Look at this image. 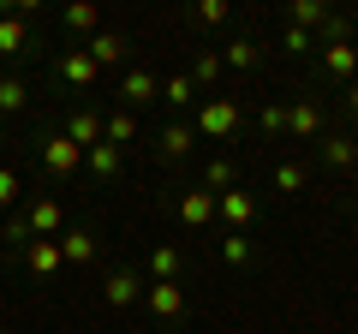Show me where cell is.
<instances>
[{
    "label": "cell",
    "mask_w": 358,
    "mask_h": 334,
    "mask_svg": "<svg viewBox=\"0 0 358 334\" xmlns=\"http://www.w3.org/2000/svg\"><path fill=\"white\" fill-rule=\"evenodd\" d=\"M233 126H239V102L233 96H209L203 108H197V138H233Z\"/></svg>",
    "instance_id": "6da1fadb"
},
{
    "label": "cell",
    "mask_w": 358,
    "mask_h": 334,
    "mask_svg": "<svg viewBox=\"0 0 358 334\" xmlns=\"http://www.w3.org/2000/svg\"><path fill=\"white\" fill-rule=\"evenodd\" d=\"M78 161H84V150H78V143L66 138V131L42 143V167H48V173H78Z\"/></svg>",
    "instance_id": "7a4b0ae2"
},
{
    "label": "cell",
    "mask_w": 358,
    "mask_h": 334,
    "mask_svg": "<svg viewBox=\"0 0 358 334\" xmlns=\"http://www.w3.org/2000/svg\"><path fill=\"white\" fill-rule=\"evenodd\" d=\"M215 209L227 215V227H233V233H245V227L257 221V197H251V191H221V197H215Z\"/></svg>",
    "instance_id": "3957f363"
},
{
    "label": "cell",
    "mask_w": 358,
    "mask_h": 334,
    "mask_svg": "<svg viewBox=\"0 0 358 334\" xmlns=\"http://www.w3.org/2000/svg\"><path fill=\"white\" fill-rule=\"evenodd\" d=\"M143 305H150L155 317H179V310H185V293H179V281H150L143 286Z\"/></svg>",
    "instance_id": "277c9868"
},
{
    "label": "cell",
    "mask_w": 358,
    "mask_h": 334,
    "mask_svg": "<svg viewBox=\"0 0 358 334\" xmlns=\"http://www.w3.org/2000/svg\"><path fill=\"white\" fill-rule=\"evenodd\" d=\"M287 131H293L299 143L317 138V131H322V102H310V96H305V102H293V108H287Z\"/></svg>",
    "instance_id": "5b68a950"
},
{
    "label": "cell",
    "mask_w": 358,
    "mask_h": 334,
    "mask_svg": "<svg viewBox=\"0 0 358 334\" xmlns=\"http://www.w3.org/2000/svg\"><path fill=\"white\" fill-rule=\"evenodd\" d=\"M54 72H60L66 84H78V90H90V84H96V72H102V66L90 60L84 48H72V54H60V66H54Z\"/></svg>",
    "instance_id": "8992f818"
},
{
    "label": "cell",
    "mask_w": 358,
    "mask_h": 334,
    "mask_svg": "<svg viewBox=\"0 0 358 334\" xmlns=\"http://www.w3.org/2000/svg\"><path fill=\"white\" fill-rule=\"evenodd\" d=\"M120 96H126V108H143V102H155V72H143V66H131L126 78H120Z\"/></svg>",
    "instance_id": "52a82bcc"
},
{
    "label": "cell",
    "mask_w": 358,
    "mask_h": 334,
    "mask_svg": "<svg viewBox=\"0 0 358 334\" xmlns=\"http://www.w3.org/2000/svg\"><path fill=\"white\" fill-rule=\"evenodd\" d=\"M24 263H30V275H60V239H30L24 245Z\"/></svg>",
    "instance_id": "ba28073f"
},
{
    "label": "cell",
    "mask_w": 358,
    "mask_h": 334,
    "mask_svg": "<svg viewBox=\"0 0 358 334\" xmlns=\"http://www.w3.org/2000/svg\"><path fill=\"white\" fill-rule=\"evenodd\" d=\"M329 6H317V0H293V6H287V30H305V36H310V30H322V24H329Z\"/></svg>",
    "instance_id": "9c48e42d"
},
{
    "label": "cell",
    "mask_w": 358,
    "mask_h": 334,
    "mask_svg": "<svg viewBox=\"0 0 358 334\" xmlns=\"http://www.w3.org/2000/svg\"><path fill=\"white\" fill-rule=\"evenodd\" d=\"M84 54H90L96 66H120V60H126V36H120V30H96Z\"/></svg>",
    "instance_id": "30bf717a"
},
{
    "label": "cell",
    "mask_w": 358,
    "mask_h": 334,
    "mask_svg": "<svg viewBox=\"0 0 358 334\" xmlns=\"http://www.w3.org/2000/svg\"><path fill=\"white\" fill-rule=\"evenodd\" d=\"M66 138H72L78 150H96V143H102V114L78 108V114H72V126H66Z\"/></svg>",
    "instance_id": "8fae6325"
},
{
    "label": "cell",
    "mask_w": 358,
    "mask_h": 334,
    "mask_svg": "<svg viewBox=\"0 0 358 334\" xmlns=\"http://www.w3.org/2000/svg\"><path fill=\"white\" fill-rule=\"evenodd\" d=\"M30 239H60V203L54 197L30 203Z\"/></svg>",
    "instance_id": "7c38bea8"
},
{
    "label": "cell",
    "mask_w": 358,
    "mask_h": 334,
    "mask_svg": "<svg viewBox=\"0 0 358 334\" xmlns=\"http://www.w3.org/2000/svg\"><path fill=\"white\" fill-rule=\"evenodd\" d=\"M30 48V30H24V13H0V54H24Z\"/></svg>",
    "instance_id": "4fadbf2b"
},
{
    "label": "cell",
    "mask_w": 358,
    "mask_h": 334,
    "mask_svg": "<svg viewBox=\"0 0 358 334\" xmlns=\"http://www.w3.org/2000/svg\"><path fill=\"white\" fill-rule=\"evenodd\" d=\"M209 215H215V191H185L179 197V221L185 227H203Z\"/></svg>",
    "instance_id": "5bb4252c"
},
{
    "label": "cell",
    "mask_w": 358,
    "mask_h": 334,
    "mask_svg": "<svg viewBox=\"0 0 358 334\" xmlns=\"http://www.w3.org/2000/svg\"><path fill=\"white\" fill-rule=\"evenodd\" d=\"M257 60H263V42H251V36H233L227 54H221V66H233V72H251Z\"/></svg>",
    "instance_id": "9a60e30c"
},
{
    "label": "cell",
    "mask_w": 358,
    "mask_h": 334,
    "mask_svg": "<svg viewBox=\"0 0 358 334\" xmlns=\"http://www.w3.org/2000/svg\"><path fill=\"white\" fill-rule=\"evenodd\" d=\"M322 66H329V78H352V72H358V48H352V36H346V42H329Z\"/></svg>",
    "instance_id": "2e32d148"
},
{
    "label": "cell",
    "mask_w": 358,
    "mask_h": 334,
    "mask_svg": "<svg viewBox=\"0 0 358 334\" xmlns=\"http://www.w3.org/2000/svg\"><path fill=\"white\" fill-rule=\"evenodd\" d=\"M322 161L329 167H358V138H322Z\"/></svg>",
    "instance_id": "e0dca14e"
},
{
    "label": "cell",
    "mask_w": 358,
    "mask_h": 334,
    "mask_svg": "<svg viewBox=\"0 0 358 334\" xmlns=\"http://www.w3.org/2000/svg\"><path fill=\"white\" fill-rule=\"evenodd\" d=\"M102 293H108V305H138V298H143V286H138V275H126V269H120V275H108V286H102Z\"/></svg>",
    "instance_id": "ac0fdd59"
},
{
    "label": "cell",
    "mask_w": 358,
    "mask_h": 334,
    "mask_svg": "<svg viewBox=\"0 0 358 334\" xmlns=\"http://www.w3.org/2000/svg\"><path fill=\"white\" fill-rule=\"evenodd\" d=\"M150 275L155 281H179V245H155L150 251Z\"/></svg>",
    "instance_id": "d6986e66"
},
{
    "label": "cell",
    "mask_w": 358,
    "mask_h": 334,
    "mask_svg": "<svg viewBox=\"0 0 358 334\" xmlns=\"http://www.w3.org/2000/svg\"><path fill=\"white\" fill-rule=\"evenodd\" d=\"M192 143H197V131H192V126H167V131H162V155H167V161L192 155Z\"/></svg>",
    "instance_id": "ffe728a7"
},
{
    "label": "cell",
    "mask_w": 358,
    "mask_h": 334,
    "mask_svg": "<svg viewBox=\"0 0 358 334\" xmlns=\"http://www.w3.org/2000/svg\"><path fill=\"white\" fill-rule=\"evenodd\" d=\"M84 161H90V173H102V180H114V173H120V150H114V143L84 150Z\"/></svg>",
    "instance_id": "44dd1931"
},
{
    "label": "cell",
    "mask_w": 358,
    "mask_h": 334,
    "mask_svg": "<svg viewBox=\"0 0 358 334\" xmlns=\"http://www.w3.org/2000/svg\"><path fill=\"white\" fill-rule=\"evenodd\" d=\"M60 257H66V263H90V257H96V239H90L84 227L66 233V239H60Z\"/></svg>",
    "instance_id": "7402d4cb"
},
{
    "label": "cell",
    "mask_w": 358,
    "mask_h": 334,
    "mask_svg": "<svg viewBox=\"0 0 358 334\" xmlns=\"http://www.w3.org/2000/svg\"><path fill=\"white\" fill-rule=\"evenodd\" d=\"M162 102L167 108H192L197 102V84H192V78H167V84H162Z\"/></svg>",
    "instance_id": "603a6c76"
},
{
    "label": "cell",
    "mask_w": 358,
    "mask_h": 334,
    "mask_svg": "<svg viewBox=\"0 0 358 334\" xmlns=\"http://www.w3.org/2000/svg\"><path fill=\"white\" fill-rule=\"evenodd\" d=\"M131 131H138V126H131V114H108L102 119V143H114V150H120V143H131Z\"/></svg>",
    "instance_id": "cb8c5ba5"
},
{
    "label": "cell",
    "mask_w": 358,
    "mask_h": 334,
    "mask_svg": "<svg viewBox=\"0 0 358 334\" xmlns=\"http://www.w3.org/2000/svg\"><path fill=\"white\" fill-rule=\"evenodd\" d=\"M185 78H192V84H203V90H209V84H215V78H221V54H197V66H192V72H185Z\"/></svg>",
    "instance_id": "d4e9b609"
},
{
    "label": "cell",
    "mask_w": 358,
    "mask_h": 334,
    "mask_svg": "<svg viewBox=\"0 0 358 334\" xmlns=\"http://www.w3.org/2000/svg\"><path fill=\"white\" fill-rule=\"evenodd\" d=\"M24 84H18V78H0V114H24Z\"/></svg>",
    "instance_id": "484cf974"
},
{
    "label": "cell",
    "mask_w": 358,
    "mask_h": 334,
    "mask_svg": "<svg viewBox=\"0 0 358 334\" xmlns=\"http://www.w3.org/2000/svg\"><path fill=\"white\" fill-rule=\"evenodd\" d=\"M221 257H227L233 269H239V263H251V239H245V233H227V239H221Z\"/></svg>",
    "instance_id": "4316f807"
},
{
    "label": "cell",
    "mask_w": 358,
    "mask_h": 334,
    "mask_svg": "<svg viewBox=\"0 0 358 334\" xmlns=\"http://www.w3.org/2000/svg\"><path fill=\"white\" fill-rule=\"evenodd\" d=\"M275 185H281V191H305V167H299V161H281V167H275Z\"/></svg>",
    "instance_id": "83f0119b"
},
{
    "label": "cell",
    "mask_w": 358,
    "mask_h": 334,
    "mask_svg": "<svg viewBox=\"0 0 358 334\" xmlns=\"http://www.w3.org/2000/svg\"><path fill=\"white\" fill-rule=\"evenodd\" d=\"M192 18H197L203 30H209V24H227V0H203V6H197Z\"/></svg>",
    "instance_id": "f1b7e54d"
},
{
    "label": "cell",
    "mask_w": 358,
    "mask_h": 334,
    "mask_svg": "<svg viewBox=\"0 0 358 334\" xmlns=\"http://www.w3.org/2000/svg\"><path fill=\"white\" fill-rule=\"evenodd\" d=\"M66 24H72V30H96L102 13H96V6H66Z\"/></svg>",
    "instance_id": "f546056e"
},
{
    "label": "cell",
    "mask_w": 358,
    "mask_h": 334,
    "mask_svg": "<svg viewBox=\"0 0 358 334\" xmlns=\"http://www.w3.org/2000/svg\"><path fill=\"white\" fill-rule=\"evenodd\" d=\"M203 180H209V191H227V185H233V161H209Z\"/></svg>",
    "instance_id": "4dcf8cb0"
},
{
    "label": "cell",
    "mask_w": 358,
    "mask_h": 334,
    "mask_svg": "<svg viewBox=\"0 0 358 334\" xmlns=\"http://www.w3.org/2000/svg\"><path fill=\"white\" fill-rule=\"evenodd\" d=\"M18 191H24V185H18V173H13V167H0V209L18 203Z\"/></svg>",
    "instance_id": "1f68e13d"
},
{
    "label": "cell",
    "mask_w": 358,
    "mask_h": 334,
    "mask_svg": "<svg viewBox=\"0 0 358 334\" xmlns=\"http://www.w3.org/2000/svg\"><path fill=\"white\" fill-rule=\"evenodd\" d=\"M263 131H268V138H281V131H287V108H263Z\"/></svg>",
    "instance_id": "d6a6232c"
},
{
    "label": "cell",
    "mask_w": 358,
    "mask_h": 334,
    "mask_svg": "<svg viewBox=\"0 0 358 334\" xmlns=\"http://www.w3.org/2000/svg\"><path fill=\"white\" fill-rule=\"evenodd\" d=\"M6 239H13V251H18V245H30V221H6Z\"/></svg>",
    "instance_id": "836d02e7"
},
{
    "label": "cell",
    "mask_w": 358,
    "mask_h": 334,
    "mask_svg": "<svg viewBox=\"0 0 358 334\" xmlns=\"http://www.w3.org/2000/svg\"><path fill=\"white\" fill-rule=\"evenodd\" d=\"M281 48H293V54H305V48H310V36H305V30H287V36H281Z\"/></svg>",
    "instance_id": "e575fe53"
},
{
    "label": "cell",
    "mask_w": 358,
    "mask_h": 334,
    "mask_svg": "<svg viewBox=\"0 0 358 334\" xmlns=\"http://www.w3.org/2000/svg\"><path fill=\"white\" fill-rule=\"evenodd\" d=\"M346 102H352V114H358V84H352V90H346Z\"/></svg>",
    "instance_id": "d590c367"
},
{
    "label": "cell",
    "mask_w": 358,
    "mask_h": 334,
    "mask_svg": "<svg viewBox=\"0 0 358 334\" xmlns=\"http://www.w3.org/2000/svg\"><path fill=\"white\" fill-rule=\"evenodd\" d=\"M0 334H6V328H0Z\"/></svg>",
    "instance_id": "8d00e7d4"
}]
</instances>
